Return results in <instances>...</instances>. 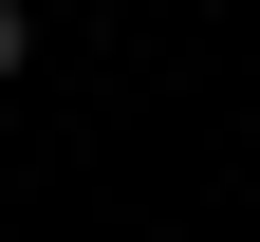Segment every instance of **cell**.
<instances>
[{
    "mask_svg": "<svg viewBox=\"0 0 260 242\" xmlns=\"http://www.w3.org/2000/svg\"><path fill=\"white\" fill-rule=\"evenodd\" d=\"M19 75H38V0H0V93H19Z\"/></svg>",
    "mask_w": 260,
    "mask_h": 242,
    "instance_id": "1",
    "label": "cell"
}]
</instances>
